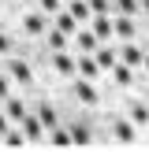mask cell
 <instances>
[{
	"mask_svg": "<svg viewBox=\"0 0 149 152\" xmlns=\"http://www.w3.org/2000/svg\"><path fill=\"white\" fill-rule=\"evenodd\" d=\"M19 123H22V134H26V137H41V130H45V126L37 123V119H30V115H22Z\"/></svg>",
	"mask_w": 149,
	"mask_h": 152,
	"instance_id": "6",
	"label": "cell"
},
{
	"mask_svg": "<svg viewBox=\"0 0 149 152\" xmlns=\"http://www.w3.org/2000/svg\"><path fill=\"white\" fill-rule=\"evenodd\" d=\"M0 96H7V78H0Z\"/></svg>",
	"mask_w": 149,
	"mask_h": 152,
	"instance_id": "26",
	"label": "cell"
},
{
	"mask_svg": "<svg viewBox=\"0 0 149 152\" xmlns=\"http://www.w3.org/2000/svg\"><path fill=\"white\" fill-rule=\"evenodd\" d=\"M7 48H11V41H7V34L0 30V52H7Z\"/></svg>",
	"mask_w": 149,
	"mask_h": 152,
	"instance_id": "25",
	"label": "cell"
},
{
	"mask_svg": "<svg viewBox=\"0 0 149 152\" xmlns=\"http://www.w3.org/2000/svg\"><path fill=\"white\" fill-rule=\"evenodd\" d=\"M78 48H82V52H93V48H97L93 30H78Z\"/></svg>",
	"mask_w": 149,
	"mask_h": 152,
	"instance_id": "8",
	"label": "cell"
},
{
	"mask_svg": "<svg viewBox=\"0 0 149 152\" xmlns=\"http://www.w3.org/2000/svg\"><path fill=\"white\" fill-rule=\"evenodd\" d=\"M119 59H123V63H131V67H142V63H145V52H142L138 45H123Z\"/></svg>",
	"mask_w": 149,
	"mask_h": 152,
	"instance_id": "1",
	"label": "cell"
},
{
	"mask_svg": "<svg viewBox=\"0 0 149 152\" xmlns=\"http://www.w3.org/2000/svg\"><path fill=\"white\" fill-rule=\"evenodd\" d=\"M45 26H49V22H45V15H30V19H26V30H34V34H41Z\"/></svg>",
	"mask_w": 149,
	"mask_h": 152,
	"instance_id": "16",
	"label": "cell"
},
{
	"mask_svg": "<svg viewBox=\"0 0 149 152\" xmlns=\"http://www.w3.org/2000/svg\"><path fill=\"white\" fill-rule=\"evenodd\" d=\"M134 30H138V22H131V19H116V22H112V34H123V37H131Z\"/></svg>",
	"mask_w": 149,
	"mask_h": 152,
	"instance_id": "7",
	"label": "cell"
},
{
	"mask_svg": "<svg viewBox=\"0 0 149 152\" xmlns=\"http://www.w3.org/2000/svg\"><path fill=\"white\" fill-rule=\"evenodd\" d=\"M93 37H97V41H108V37H112V19L97 15V19H93Z\"/></svg>",
	"mask_w": 149,
	"mask_h": 152,
	"instance_id": "3",
	"label": "cell"
},
{
	"mask_svg": "<svg viewBox=\"0 0 149 152\" xmlns=\"http://www.w3.org/2000/svg\"><path fill=\"white\" fill-rule=\"evenodd\" d=\"M131 119H134V123H145V119H149V111H145V104H131Z\"/></svg>",
	"mask_w": 149,
	"mask_h": 152,
	"instance_id": "17",
	"label": "cell"
},
{
	"mask_svg": "<svg viewBox=\"0 0 149 152\" xmlns=\"http://www.w3.org/2000/svg\"><path fill=\"white\" fill-rule=\"evenodd\" d=\"M71 15H74L78 22H86V19H89V7H86V0H74V4H71Z\"/></svg>",
	"mask_w": 149,
	"mask_h": 152,
	"instance_id": "14",
	"label": "cell"
},
{
	"mask_svg": "<svg viewBox=\"0 0 149 152\" xmlns=\"http://www.w3.org/2000/svg\"><path fill=\"white\" fill-rule=\"evenodd\" d=\"M37 123H41V126H56V111H52V108H41V111H37Z\"/></svg>",
	"mask_w": 149,
	"mask_h": 152,
	"instance_id": "18",
	"label": "cell"
},
{
	"mask_svg": "<svg viewBox=\"0 0 149 152\" xmlns=\"http://www.w3.org/2000/svg\"><path fill=\"white\" fill-rule=\"evenodd\" d=\"M56 71H63V74H74V59L67 56V52H60V48H56Z\"/></svg>",
	"mask_w": 149,
	"mask_h": 152,
	"instance_id": "10",
	"label": "cell"
},
{
	"mask_svg": "<svg viewBox=\"0 0 149 152\" xmlns=\"http://www.w3.org/2000/svg\"><path fill=\"white\" fill-rule=\"evenodd\" d=\"M112 78H116L119 86H131L134 74H131V67H127V63H119V59H116V63H112Z\"/></svg>",
	"mask_w": 149,
	"mask_h": 152,
	"instance_id": "4",
	"label": "cell"
},
{
	"mask_svg": "<svg viewBox=\"0 0 149 152\" xmlns=\"http://www.w3.org/2000/svg\"><path fill=\"white\" fill-rule=\"evenodd\" d=\"M93 52H97V56H93L97 67H112V63H116V52H112V48H93Z\"/></svg>",
	"mask_w": 149,
	"mask_h": 152,
	"instance_id": "9",
	"label": "cell"
},
{
	"mask_svg": "<svg viewBox=\"0 0 149 152\" xmlns=\"http://www.w3.org/2000/svg\"><path fill=\"white\" fill-rule=\"evenodd\" d=\"M74 26H78V19H74L71 11H67V15H60V19H56V30H60V34H71Z\"/></svg>",
	"mask_w": 149,
	"mask_h": 152,
	"instance_id": "11",
	"label": "cell"
},
{
	"mask_svg": "<svg viewBox=\"0 0 149 152\" xmlns=\"http://www.w3.org/2000/svg\"><path fill=\"white\" fill-rule=\"evenodd\" d=\"M74 71H78V74H86V78H97V71H101V67L93 63V56H89V52H82V59L74 63Z\"/></svg>",
	"mask_w": 149,
	"mask_h": 152,
	"instance_id": "2",
	"label": "cell"
},
{
	"mask_svg": "<svg viewBox=\"0 0 149 152\" xmlns=\"http://www.w3.org/2000/svg\"><path fill=\"white\" fill-rule=\"evenodd\" d=\"M41 7L45 11H60V0H41Z\"/></svg>",
	"mask_w": 149,
	"mask_h": 152,
	"instance_id": "24",
	"label": "cell"
},
{
	"mask_svg": "<svg viewBox=\"0 0 149 152\" xmlns=\"http://www.w3.org/2000/svg\"><path fill=\"white\" fill-rule=\"evenodd\" d=\"M4 130H7V119H4V115H0V134H4Z\"/></svg>",
	"mask_w": 149,
	"mask_h": 152,
	"instance_id": "27",
	"label": "cell"
},
{
	"mask_svg": "<svg viewBox=\"0 0 149 152\" xmlns=\"http://www.w3.org/2000/svg\"><path fill=\"white\" fill-rule=\"evenodd\" d=\"M74 96L86 100V104H97V89L89 86V82H74Z\"/></svg>",
	"mask_w": 149,
	"mask_h": 152,
	"instance_id": "5",
	"label": "cell"
},
{
	"mask_svg": "<svg viewBox=\"0 0 149 152\" xmlns=\"http://www.w3.org/2000/svg\"><path fill=\"white\" fill-rule=\"evenodd\" d=\"M49 45H52V48H63V45H67V37L60 34V30H49Z\"/></svg>",
	"mask_w": 149,
	"mask_h": 152,
	"instance_id": "23",
	"label": "cell"
},
{
	"mask_svg": "<svg viewBox=\"0 0 149 152\" xmlns=\"http://www.w3.org/2000/svg\"><path fill=\"white\" fill-rule=\"evenodd\" d=\"M116 134H119V141H134V126L131 123H116Z\"/></svg>",
	"mask_w": 149,
	"mask_h": 152,
	"instance_id": "21",
	"label": "cell"
},
{
	"mask_svg": "<svg viewBox=\"0 0 149 152\" xmlns=\"http://www.w3.org/2000/svg\"><path fill=\"white\" fill-rule=\"evenodd\" d=\"M112 7H119V11H127V15H138V0H116Z\"/></svg>",
	"mask_w": 149,
	"mask_h": 152,
	"instance_id": "22",
	"label": "cell"
},
{
	"mask_svg": "<svg viewBox=\"0 0 149 152\" xmlns=\"http://www.w3.org/2000/svg\"><path fill=\"white\" fill-rule=\"evenodd\" d=\"M67 137H71V141H78V145H86V141H89V126H74Z\"/></svg>",
	"mask_w": 149,
	"mask_h": 152,
	"instance_id": "19",
	"label": "cell"
},
{
	"mask_svg": "<svg viewBox=\"0 0 149 152\" xmlns=\"http://www.w3.org/2000/svg\"><path fill=\"white\" fill-rule=\"evenodd\" d=\"M86 7H89V15H108L112 11V0H89Z\"/></svg>",
	"mask_w": 149,
	"mask_h": 152,
	"instance_id": "13",
	"label": "cell"
},
{
	"mask_svg": "<svg viewBox=\"0 0 149 152\" xmlns=\"http://www.w3.org/2000/svg\"><path fill=\"white\" fill-rule=\"evenodd\" d=\"M7 71H11V74H15V78H19V82H22V86H26V82H30V78H34V74H30V67H26V63H7Z\"/></svg>",
	"mask_w": 149,
	"mask_h": 152,
	"instance_id": "12",
	"label": "cell"
},
{
	"mask_svg": "<svg viewBox=\"0 0 149 152\" xmlns=\"http://www.w3.org/2000/svg\"><path fill=\"white\" fill-rule=\"evenodd\" d=\"M49 141H52V145H71V137H67V130H60V126H52Z\"/></svg>",
	"mask_w": 149,
	"mask_h": 152,
	"instance_id": "15",
	"label": "cell"
},
{
	"mask_svg": "<svg viewBox=\"0 0 149 152\" xmlns=\"http://www.w3.org/2000/svg\"><path fill=\"white\" fill-rule=\"evenodd\" d=\"M4 108H7V115H11V119H22V115H26V108H22V100H7Z\"/></svg>",
	"mask_w": 149,
	"mask_h": 152,
	"instance_id": "20",
	"label": "cell"
}]
</instances>
